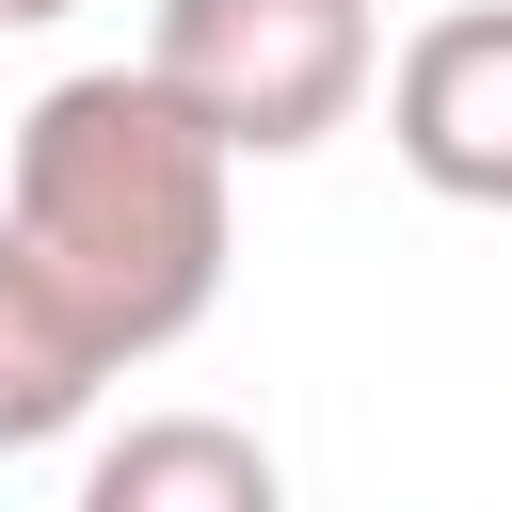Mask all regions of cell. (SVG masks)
Masks as SVG:
<instances>
[{"label": "cell", "mask_w": 512, "mask_h": 512, "mask_svg": "<svg viewBox=\"0 0 512 512\" xmlns=\"http://www.w3.org/2000/svg\"><path fill=\"white\" fill-rule=\"evenodd\" d=\"M224 144L144 80V64H80V80H48L32 112H16V240H32V272L144 368V352H176L208 304H224V256H240V208H224Z\"/></svg>", "instance_id": "obj_1"}, {"label": "cell", "mask_w": 512, "mask_h": 512, "mask_svg": "<svg viewBox=\"0 0 512 512\" xmlns=\"http://www.w3.org/2000/svg\"><path fill=\"white\" fill-rule=\"evenodd\" d=\"M144 80L224 144V160H304L368 112L384 80V16L368 0H160Z\"/></svg>", "instance_id": "obj_2"}, {"label": "cell", "mask_w": 512, "mask_h": 512, "mask_svg": "<svg viewBox=\"0 0 512 512\" xmlns=\"http://www.w3.org/2000/svg\"><path fill=\"white\" fill-rule=\"evenodd\" d=\"M384 144L448 208H512V0H448L384 64Z\"/></svg>", "instance_id": "obj_3"}, {"label": "cell", "mask_w": 512, "mask_h": 512, "mask_svg": "<svg viewBox=\"0 0 512 512\" xmlns=\"http://www.w3.org/2000/svg\"><path fill=\"white\" fill-rule=\"evenodd\" d=\"M128 352L32 272V240L0 224V448H48V432H80L96 416V384H112Z\"/></svg>", "instance_id": "obj_4"}, {"label": "cell", "mask_w": 512, "mask_h": 512, "mask_svg": "<svg viewBox=\"0 0 512 512\" xmlns=\"http://www.w3.org/2000/svg\"><path fill=\"white\" fill-rule=\"evenodd\" d=\"M80 512H288V480L240 416H128L80 464Z\"/></svg>", "instance_id": "obj_5"}, {"label": "cell", "mask_w": 512, "mask_h": 512, "mask_svg": "<svg viewBox=\"0 0 512 512\" xmlns=\"http://www.w3.org/2000/svg\"><path fill=\"white\" fill-rule=\"evenodd\" d=\"M48 16H80V0H0V32H48Z\"/></svg>", "instance_id": "obj_6"}]
</instances>
